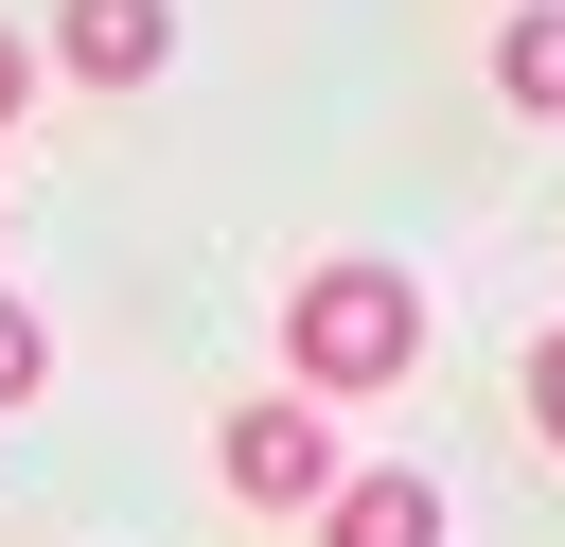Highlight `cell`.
<instances>
[{"mask_svg": "<svg viewBox=\"0 0 565 547\" xmlns=\"http://www.w3.org/2000/svg\"><path fill=\"white\" fill-rule=\"evenodd\" d=\"M282 371H300V406H371V388H406V371H424V282H406V265H300V300H282Z\"/></svg>", "mask_w": 565, "mask_h": 547, "instance_id": "1", "label": "cell"}, {"mask_svg": "<svg viewBox=\"0 0 565 547\" xmlns=\"http://www.w3.org/2000/svg\"><path fill=\"white\" fill-rule=\"evenodd\" d=\"M53 388V335H35V300H0V406H35Z\"/></svg>", "mask_w": 565, "mask_h": 547, "instance_id": "6", "label": "cell"}, {"mask_svg": "<svg viewBox=\"0 0 565 547\" xmlns=\"http://www.w3.org/2000/svg\"><path fill=\"white\" fill-rule=\"evenodd\" d=\"M318 547H441V476H406V459L335 476V494H318Z\"/></svg>", "mask_w": 565, "mask_h": 547, "instance_id": "4", "label": "cell"}, {"mask_svg": "<svg viewBox=\"0 0 565 547\" xmlns=\"http://www.w3.org/2000/svg\"><path fill=\"white\" fill-rule=\"evenodd\" d=\"M18 106H35V53H18V35H0V124H18Z\"/></svg>", "mask_w": 565, "mask_h": 547, "instance_id": "8", "label": "cell"}, {"mask_svg": "<svg viewBox=\"0 0 565 547\" xmlns=\"http://www.w3.org/2000/svg\"><path fill=\"white\" fill-rule=\"evenodd\" d=\"M530 441L565 459V335H530Z\"/></svg>", "mask_w": 565, "mask_h": 547, "instance_id": "7", "label": "cell"}, {"mask_svg": "<svg viewBox=\"0 0 565 547\" xmlns=\"http://www.w3.org/2000/svg\"><path fill=\"white\" fill-rule=\"evenodd\" d=\"M53 71L71 88H159L177 71V0H53Z\"/></svg>", "mask_w": 565, "mask_h": 547, "instance_id": "3", "label": "cell"}, {"mask_svg": "<svg viewBox=\"0 0 565 547\" xmlns=\"http://www.w3.org/2000/svg\"><path fill=\"white\" fill-rule=\"evenodd\" d=\"M212 476H230L247 512H318V494H335L353 459H335V423H318V406L282 388V406H230V423H212Z\"/></svg>", "mask_w": 565, "mask_h": 547, "instance_id": "2", "label": "cell"}, {"mask_svg": "<svg viewBox=\"0 0 565 547\" xmlns=\"http://www.w3.org/2000/svg\"><path fill=\"white\" fill-rule=\"evenodd\" d=\"M494 88H512L530 124H565V0H512V18H494Z\"/></svg>", "mask_w": 565, "mask_h": 547, "instance_id": "5", "label": "cell"}]
</instances>
